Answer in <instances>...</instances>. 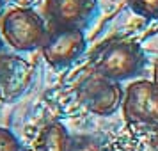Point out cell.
<instances>
[{"label":"cell","instance_id":"6da1fadb","mask_svg":"<svg viewBox=\"0 0 158 151\" xmlns=\"http://www.w3.org/2000/svg\"><path fill=\"white\" fill-rule=\"evenodd\" d=\"M91 68L115 82L128 80L142 71L144 53L133 41H110L94 53Z\"/></svg>","mask_w":158,"mask_h":151},{"label":"cell","instance_id":"7a4b0ae2","mask_svg":"<svg viewBox=\"0 0 158 151\" xmlns=\"http://www.w3.org/2000/svg\"><path fill=\"white\" fill-rule=\"evenodd\" d=\"M2 37L18 52H32L43 48L48 32L43 18L32 9H11L2 20Z\"/></svg>","mask_w":158,"mask_h":151},{"label":"cell","instance_id":"3957f363","mask_svg":"<svg viewBox=\"0 0 158 151\" xmlns=\"http://www.w3.org/2000/svg\"><path fill=\"white\" fill-rule=\"evenodd\" d=\"M80 103L98 115H108L115 112L123 101V89L119 82L108 78L101 73L87 71L77 86Z\"/></svg>","mask_w":158,"mask_h":151},{"label":"cell","instance_id":"277c9868","mask_svg":"<svg viewBox=\"0 0 158 151\" xmlns=\"http://www.w3.org/2000/svg\"><path fill=\"white\" fill-rule=\"evenodd\" d=\"M123 114L131 123L158 126V86L151 80H139L126 89Z\"/></svg>","mask_w":158,"mask_h":151},{"label":"cell","instance_id":"5b68a950","mask_svg":"<svg viewBox=\"0 0 158 151\" xmlns=\"http://www.w3.org/2000/svg\"><path fill=\"white\" fill-rule=\"evenodd\" d=\"M85 48V36L82 29L75 27H57L52 34H48L46 43L43 44V57L50 66L60 68L68 66Z\"/></svg>","mask_w":158,"mask_h":151},{"label":"cell","instance_id":"8992f818","mask_svg":"<svg viewBox=\"0 0 158 151\" xmlns=\"http://www.w3.org/2000/svg\"><path fill=\"white\" fill-rule=\"evenodd\" d=\"M96 11V0H48V13L55 27L82 29Z\"/></svg>","mask_w":158,"mask_h":151},{"label":"cell","instance_id":"52a82bcc","mask_svg":"<svg viewBox=\"0 0 158 151\" xmlns=\"http://www.w3.org/2000/svg\"><path fill=\"white\" fill-rule=\"evenodd\" d=\"M29 78V66L22 59L0 55V98L11 100L22 93Z\"/></svg>","mask_w":158,"mask_h":151},{"label":"cell","instance_id":"ba28073f","mask_svg":"<svg viewBox=\"0 0 158 151\" xmlns=\"http://www.w3.org/2000/svg\"><path fill=\"white\" fill-rule=\"evenodd\" d=\"M73 137L62 123L46 124L36 139V151H71Z\"/></svg>","mask_w":158,"mask_h":151},{"label":"cell","instance_id":"9c48e42d","mask_svg":"<svg viewBox=\"0 0 158 151\" xmlns=\"http://www.w3.org/2000/svg\"><path fill=\"white\" fill-rule=\"evenodd\" d=\"M128 4L144 18H158V0H128Z\"/></svg>","mask_w":158,"mask_h":151},{"label":"cell","instance_id":"30bf717a","mask_svg":"<svg viewBox=\"0 0 158 151\" xmlns=\"http://www.w3.org/2000/svg\"><path fill=\"white\" fill-rule=\"evenodd\" d=\"M0 151H23L18 137L6 128H0Z\"/></svg>","mask_w":158,"mask_h":151},{"label":"cell","instance_id":"8fae6325","mask_svg":"<svg viewBox=\"0 0 158 151\" xmlns=\"http://www.w3.org/2000/svg\"><path fill=\"white\" fill-rule=\"evenodd\" d=\"M71 151H103V148L93 137H73Z\"/></svg>","mask_w":158,"mask_h":151},{"label":"cell","instance_id":"7c38bea8","mask_svg":"<svg viewBox=\"0 0 158 151\" xmlns=\"http://www.w3.org/2000/svg\"><path fill=\"white\" fill-rule=\"evenodd\" d=\"M151 146H153L155 151H158V126H156V130H155L153 137H151Z\"/></svg>","mask_w":158,"mask_h":151},{"label":"cell","instance_id":"4fadbf2b","mask_svg":"<svg viewBox=\"0 0 158 151\" xmlns=\"http://www.w3.org/2000/svg\"><path fill=\"white\" fill-rule=\"evenodd\" d=\"M153 77H155V84L158 86V59H156V62H155V68H153Z\"/></svg>","mask_w":158,"mask_h":151},{"label":"cell","instance_id":"5bb4252c","mask_svg":"<svg viewBox=\"0 0 158 151\" xmlns=\"http://www.w3.org/2000/svg\"><path fill=\"white\" fill-rule=\"evenodd\" d=\"M2 44L4 43H2V37H0V53H2Z\"/></svg>","mask_w":158,"mask_h":151},{"label":"cell","instance_id":"9a60e30c","mask_svg":"<svg viewBox=\"0 0 158 151\" xmlns=\"http://www.w3.org/2000/svg\"><path fill=\"white\" fill-rule=\"evenodd\" d=\"M2 2H4V0H0V7H2Z\"/></svg>","mask_w":158,"mask_h":151}]
</instances>
